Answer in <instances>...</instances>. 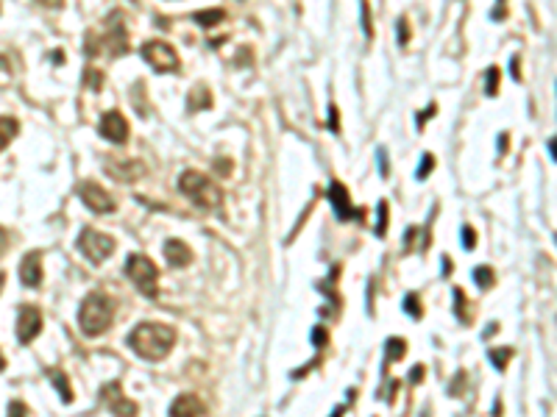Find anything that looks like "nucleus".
I'll return each mask as SVG.
<instances>
[{"mask_svg":"<svg viewBox=\"0 0 557 417\" xmlns=\"http://www.w3.org/2000/svg\"><path fill=\"white\" fill-rule=\"evenodd\" d=\"M173 342L176 331L165 323H140L128 334V348L148 362H162L173 351Z\"/></svg>","mask_w":557,"mask_h":417,"instance_id":"f257e3e1","label":"nucleus"},{"mask_svg":"<svg viewBox=\"0 0 557 417\" xmlns=\"http://www.w3.org/2000/svg\"><path fill=\"white\" fill-rule=\"evenodd\" d=\"M114 320V301L103 292H89L84 301H81V309H78V326L87 337H98L103 331H109Z\"/></svg>","mask_w":557,"mask_h":417,"instance_id":"f03ea898","label":"nucleus"},{"mask_svg":"<svg viewBox=\"0 0 557 417\" xmlns=\"http://www.w3.org/2000/svg\"><path fill=\"white\" fill-rule=\"evenodd\" d=\"M179 190H181L184 198H190V204H195L204 211L221 208V204H223L221 187L212 179H207L204 173H198V170H184L181 179H179Z\"/></svg>","mask_w":557,"mask_h":417,"instance_id":"7ed1b4c3","label":"nucleus"},{"mask_svg":"<svg viewBox=\"0 0 557 417\" xmlns=\"http://www.w3.org/2000/svg\"><path fill=\"white\" fill-rule=\"evenodd\" d=\"M126 275H128V281L145 295V298H156L159 295V270H156V264L148 259V256H142V253H131L128 259H126Z\"/></svg>","mask_w":557,"mask_h":417,"instance_id":"20e7f679","label":"nucleus"},{"mask_svg":"<svg viewBox=\"0 0 557 417\" xmlns=\"http://www.w3.org/2000/svg\"><path fill=\"white\" fill-rule=\"evenodd\" d=\"M78 250L84 253V259L87 261H92V264H101V261H106L112 253H114V239L109 236V234H101V231H95V228H84L81 234H78Z\"/></svg>","mask_w":557,"mask_h":417,"instance_id":"39448f33","label":"nucleus"},{"mask_svg":"<svg viewBox=\"0 0 557 417\" xmlns=\"http://www.w3.org/2000/svg\"><path fill=\"white\" fill-rule=\"evenodd\" d=\"M142 59L156 70V73H176L179 70V53L173 45L162 39H151L142 45Z\"/></svg>","mask_w":557,"mask_h":417,"instance_id":"423d86ee","label":"nucleus"},{"mask_svg":"<svg viewBox=\"0 0 557 417\" xmlns=\"http://www.w3.org/2000/svg\"><path fill=\"white\" fill-rule=\"evenodd\" d=\"M39 331H42V312L31 303H22L17 309V342L31 345L34 337H39Z\"/></svg>","mask_w":557,"mask_h":417,"instance_id":"0eeeda50","label":"nucleus"},{"mask_svg":"<svg viewBox=\"0 0 557 417\" xmlns=\"http://www.w3.org/2000/svg\"><path fill=\"white\" fill-rule=\"evenodd\" d=\"M78 198L84 201V206L92 208L95 214H112L117 204H114V198L106 192V190H101L95 181H81L78 184Z\"/></svg>","mask_w":557,"mask_h":417,"instance_id":"6e6552de","label":"nucleus"},{"mask_svg":"<svg viewBox=\"0 0 557 417\" xmlns=\"http://www.w3.org/2000/svg\"><path fill=\"white\" fill-rule=\"evenodd\" d=\"M101 47H106V50H109V56H120V53L128 47V36H126V28H123V22H120V14H117V11L109 17V31L101 36V42H98V47L92 50V56H98V50H101Z\"/></svg>","mask_w":557,"mask_h":417,"instance_id":"1a4fd4ad","label":"nucleus"},{"mask_svg":"<svg viewBox=\"0 0 557 417\" xmlns=\"http://www.w3.org/2000/svg\"><path fill=\"white\" fill-rule=\"evenodd\" d=\"M98 131L112 145H126V139H128V123L120 112H106L98 123Z\"/></svg>","mask_w":557,"mask_h":417,"instance_id":"9d476101","label":"nucleus"},{"mask_svg":"<svg viewBox=\"0 0 557 417\" xmlns=\"http://www.w3.org/2000/svg\"><path fill=\"white\" fill-rule=\"evenodd\" d=\"M101 401L112 409V415L114 417H137V404L128 401V398L123 395V390H120L117 381H112V384H106V387L101 390Z\"/></svg>","mask_w":557,"mask_h":417,"instance_id":"9b49d317","label":"nucleus"},{"mask_svg":"<svg viewBox=\"0 0 557 417\" xmlns=\"http://www.w3.org/2000/svg\"><path fill=\"white\" fill-rule=\"evenodd\" d=\"M329 201H332V206H334V214H337V220H357V217H362V211L359 208L351 206V198H348V190L340 184V181H332V187H329Z\"/></svg>","mask_w":557,"mask_h":417,"instance_id":"f8f14e48","label":"nucleus"},{"mask_svg":"<svg viewBox=\"0 0 557 417\" xmlns=\"http://www.w3.org/2000/svg\"><path fill=\"white\" fill-rule=\"evenodd\" d=\"M20 281L28 289L42 287V253L39 250H31V253L22 256V261H20Z\"/></svg>","mask_w":557,"mask_h":417,"instance_id":"ddd939ff","label":"nucleus"},{"mask_svg":"<svg viewBox=\"0 0 557 417\" xmlns=\"http://www.w3.org/2000/svg\"><path fill=\"white\" fill-rule=\"evenodd\" d=\"M204 415H207L204 401L195 398V395H190V393L179 395V398L170 404V417H204Z\"/></svg>","mask_w":557,"mask_h":417,"instance_id":"4468645a","label":"nucleus"},{"mask_svg":"<svg viewBox=\"0 0 557 417\" xmlns=\"http://www.w3.org/2000/svg\"><path fill=\"white\" fill-rule=\"evenodd\" d=\"M106 173L114 181H137V179L145 176V165L142 162H109Z\"/></svg>","mask_w":557,"mask_h":417,"instance_id":"2eb2a0df","label":"nucleus"},{"mask_svg":"<svg viewBox=\"0 0 557 417\" xmlns=\"http://www.w3.org/2000/svg\"><path fill=\"white\" fill-rule=\"evenodd\" d=\"M165 259H168L170 267H184V264H190L193 250H190V245L181 242V239H168V242H165Z\"/></svg>","mask_w":557,"mask_h":417,"instance_id":"dca6fc26","label":"nucleus"},{"mask_svg":"<svg viewBox=\"0 0 557 417\" xmlns=\"http://www.w3.org/2000/svg\"><path fill=\"white\" fill-rule=\"evenodd\" d=\"M20 134V123L17 117H8V114H0V153L11 145V139Z\"/></svg>","mask_w":557,"mask_h":417,"instance_id":"f3484780","label":"nucleus"},{"mask_svg":"<svg viewBox=\"0 0 557 417\" xmlns=\"http://www.w3.org/2000/svg\"><path fill=\"white\" fill-rule=\"evenodd\" d=\"M47 379H50V384L59 390L61 401H64V404H73V390H70V379L64 376V370H47Z\"/></svg>","mask_w":557,"mask_h":417,"instance_id":"a211bd4d","label":"nucleus"},{"mask_svg":"<svg viewBox=\"0 0 557 417\" xmlns=\"http://www.w3.org/2000/svg\"><path fill=\"white\" fill-rule=\"evenodd\" d=\"M193 20H195L198 25H204V28H212V25H218V22L226 20V11H223V8H204V11H195Z\"/></svg>","mask_w":557,"mask_h":417,"instance_id":"6ab92c4d","label":"nucleus"},{"mask_svg":"<svg viewBox=\"0 0 557 417\" xmlns=\"http://www.w3.org/2000/svg\"><path fill=\"white\" fill-rule=\"evenodd\" d=\"M193 112H198V109H209L212 106V92L207 89V86H195L193 92H190V103H187Z\"/></svg>","mask_w":557,"mask_h":417,"instance_id":"aec40b11","label":"nucleus"},{"mask_svg":"<svg viewBox=\"0 0 557 417\" xmlns=\"http://www.w3.org/2000/svg\"><path fill=\"white\" fill-rule=\"evenodd\" d=\"M474 281H477V287H482V289H491V287L496 284V275H493V270H491V267H477V270H474Z\"/></svg>","mask_w":557,"mask_h":417,"instance_id":"412c9836","label":"nucleus"},{"mask_svg":"<svg viewBox=\"0 0 557 417\" xmlns=\"http://www.w3.org/2000/svg\"><path fill=\"white\" fill-rule=\"evenodd\" d=\"M84 84H87L92 92H101V86H103V73L95 70V67H87V70H84Z\"/></svg>","mask_w":557,"mask_h":417,"instance_id":"4be33fe9","label":"nucleus"},{"mask_svg":"<svg viewBox=\"0 0 557 417\" xmlns=\"http://www.w3.org/2000/svg\"><path fill=\"white\" fill-rule=\"evenodd\" d=\"M404 351H407V342H404L401 337H393V340H387V359H390V362L401 359V356H404Z\"/></svg>","mask_w":557,"mask_h":417,"instance_id":"5701e85b","label":"nucleus"},{"mask_svg":"<svg viewBox=\"0 0 557 417\" xmlns=\"http://www.w3.org/2000/svg\"><path fill=\"white\" fill-rule=\"evenodd\" d=\"M432 170H435V156H432V153H424V156H421V167L415 170V179H418V181H424V179H426Z\"/></svg>","mask_w":557,"mask_h":417,"instance_id":"b1692460","label":"nucleus"},{"mask_svg":"<svg viewBox=\"0 0 557 417\" xmlns=\"http://www.w3.org/2000/svg\"><path fill=\"white\" fill-rule=\"evenodd\" d=\"M404 312H407V314H413L415 320L424 314V309H421V301H418V295H415V292H410V295L404 298Z\"/></svg>","mask_w":557,"mask_h":417,"instance_id":"393cba45","label":"nucleus"},{"mask_svg":"<svg viewBox=\"0 0 557 417\" xmlns=\"http://www.w3.org/2000/svg\"><path fill=\"white\" fill-rule=\"evenodd\" d=\"M488 359H491V362H493V365H496V367H499V370H502V367H505V365H507V362H510V359H513V351H510V348H505V351H499V348H493V351H491V354H488Z\"/></svg>","mask_w":557,"mask_h":417,"instance_id":"a878e982","label":"nucleus"},{"mask_svg":"<svg viewBox=\"0 0 557 417\" xmlns=\"http://www.w3.org/2000/svg\"><path fill=\"white\" fill-rule=\"evenodd\" d=\"M499 78H502V75H499V67H491V70H488V84H485V95H488V98H493V95H496Z\"/></svg>","mask_w":557,"mask_h":417,"instance_id":"bb28decb","label":"nucleus"},{"mask_svg":"<svg viewBox=\"0 0 557 417\" xmlns=\"http://www.w3.org/2000/svg\"><path fill=\"white\" fill-rule=\"evenodd\" d=\"M362 31H365L368 39L373 36V20H371V6H368V0H362Z\"/></svg>","mask_w":557,"mask_h":417,"instance_id":"cd10ccee","label":"nucleus"},{"mask_svg":"<svg viewBox=\"0 0 557 417\" xmlns=\"http://www.w3.org/2000/svg\"><path fill=\"white\" fill-rule=\"evenodd\" d=\"M454 312H460V320L468 323V314H466V292H463V289H454Z\"/></svg>","mask_w":557,"mask_h":417,"instance_id":"c85d7f7f","label":"nucleus"},{"mask_svg":"<svg viewBox=\"0 0 557 417\" xmlns=\"http://www.w3.org/2000/svg\"><path fill=\"white\" fill-rule=\"evenodd\" d=\"M385 228H387V204L382 201L379 204V222H376V234L385 236Z\"/></svg>","mask_w":557,"mask_h":417,"instance_id":"c756f323","label":"nucleus"},{"mask_svg":"<svg viewBox=\"0 0 557 417\" xmlns=\"http://www.w3.org/2000/svg\"><path fill=\"white\" fill-rule=\"evenodd\" d=\"M474 245H477V234H474V228H471V225H463V248L471 250Z\"/></svg>","mask_w":557,"mask_h":417,"instance_id":"7c9ffc66","label":"nucleus"},{"mask_svg":"<svg viewBox=\"0 0 557 417\" xmlns=\"http://www.w3.org/2000/svg\"><path fill=\"white\" fill-rule=\"evenodd\" d=\"M6 417H28V407L22 401H11L8 404V415Z\"/></svg>","mask_w":557,"mask_h":417,"instance_id":"2f4dec72","label":"nucleus"},{"mask_svg":"<svg viewBox=\"0 0 557 417\" xmlns=\"http://www.w3.org/2000/svg\"><path fill=\"white\" fill-rule=\"evenodd\" d=\"M396 28H399V45H407V42H410V28H407V17H401Z\"/></svg>","mask_w":557,"mask_h":417,"instance_id":"473e14b6","label":"nucleus"},{"mask_svg":"<svg viewBox=\"0 0 557 417\" xmlns=\"http://www.w3.org/2000/svg\"><path fill=\"white\" fill-rule=\"evenodd\" d=\"M326 340H329L326 328H320V326H318V328L312 331V345H315V348H323V345H326Z\"/></svg>","mask_w":557,"mask_h":417,"instance_id":"72a5a7b5","label":"nucleus"},{"mask_svg":"<svg viewBox=\"0 0 557 417\" xmlns=\"http://www.w3.org/2000/svg\"><path fill=\"white\" fill-rule=\"evenodd\" d=\"M432 114H438V106H435V103H429V106H426V109L418 114V128H424V126H426V120H429Z\"/></svg>","mask_w":557,"mask_h":417,"instance_id":"f704fd0d","label":"nucleus"},{"mask_svg":"<svg viewBox=\"0 0 557 417\" xmlns=\"http://www.w3.org/2000/svg\"><path fill=\"white\" fill-rule=\"evenodd\" d=\"M329 128H332V131H340V123H337V109H334V106H329Z\"/></svg>","mask_w":557,"mask_h":417,"instance_id":"c9c22d12","label":"nucleus"},{"mask_svg":"<svg viewBox=\"0 0 557 417\" xmlns=\"http://www.w3.org/2000/svg\"><path fill=\"white\" fill-rule=\"evenodd\" d=\"M218 173H221V176H229V173H232V162H229V159H218Z\"/></svg>","mask_w":557,"mask_h":417,"instance_id":"e433bc0d","label":"nucleus"},{"mask_svg":"<svg viewBox=\"0 0 557 417\" xmlns=\"http://www.w3.org/2000/svg\"><path fill=\"white\" fill-rule=\"evenodd\" d=\"M421 379H424V367H415V370L410 373V381H413V384H418Z\"/></svg>","mask_w":557,"mask_h":417,"instance_id":"4c0bfd02","label":"nucleus"},{"mask_svg":"<svg viewBox=\"0 0 557 417\" xmlns=\"http://www.w3.org/2000/svg\"><path fill=\"white\" fill-rule=\"evenodd\" d=\"M379 173L387 176V162H385V151H379Z\"/></svg>","mask_w":557,"mask_h":417,"instance_id":"58836bf2","label":"nucleus"},{"mask_svg":"<svg viewBox=\"0 0 557 417\" xmlns=\"http://www.w3.org/2000/svg\"><path fill=\"white\" fill-rule=\"evenodd\" d=\"M6 245H8V234L0 228V256H3V250H6Z\"/></svg>","mask_w":557,"mask_h":417,"instance_id":"ea45409f","label":"nucleus"},{"mask_svg":"<svg viewBox=\"0 0 557 417\" xmlns=\"http://www.w3.org/2000/svg\"><path fill=\"white\" fill-rule=\"evenodd\" d=\"M499 153H507V134L499 137Z\"/></svg>","mask_w":557,"mask_h":417,"instance_id":"a19ab883","label":"nucleus"},{"mask_svg":"<svg viewBox=\"0 0 557 417\" xmlns=\"http://www.w3.org/2000/svg\"><path fill=\"white\" fill-rule=\"evenodd\" d=\"M549 153H552V159L557 162V137L555 139H549Z\"/></svg>","mask_w":557,"mask_h":417,"instance_id":"79ce46f5","label":"nucleus"},{"mask_svg":"<svg viewBox=\"0 0 557 417\" xmlns=\"http://www.w3.org/2000/svg\"><path fill=\"white\" fill-rule=\"evenodd\" d=\"M50 59H53V61H56V64H61V61H64V56H61V50H53V56H50Z\"/></svg>","mask_w":557,"mask_h":417,"instance_id":"37998d69","label":"nucleus"},{"mask_svg":"<svg viewBox=\"0 0 557 417\" xmlns=\"http://www.w3.org/2000/svg\"><path fill=\"white\" fill-rule=\"evenodd\" d=\"M3 284H6V273H0V289H3Z\"/></svg>","mask_w":557,"mask_h":417,"instance_id":"c03bdc74","label":"nucleus"},{"mask_svg":"<svg viewBox=\"0 0 557 417\" xmlns=\"http://www.w3.org/2000/svg\"><path fill=\"white\" fill-rule=\"evenodd\" d=\"M3 367H6V359H3V354H0V370H3Z\"/></svg>","mask_w":557,"mask_h":417,"instance_id":"a18cd8bd","label":"nucleus"}]
</instances>
